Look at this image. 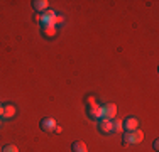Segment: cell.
Returning a JSON list of instances; mask_svg holds the SVG:
<instances>
[{
    "mask_svg": "<svg viewBox=\"0 0 159 152\" xmlns=\"http://www.w3.org/2000/svg\"><path fill=\"white\" fill-rule=\"evenodd\" d=\"M142 139H144V134H142V130H139V128L124 134V142L125 144H141Z\"/></svg>",
    "mask_w": 159,
    "mask_h": 152,
    "instance_id": "cell-1",
    "label": "cell"
},
{
    "mask_svg": "<svg viewBox=\"0 0 159 152\" xmlns=\"http://www.w3.org/2000/svg\"><path fill=\"white\" fill-rule=\"evenodd\" d=\"M102 110H103V118L105 120H113L117 115V105L115 103H107L102 106Z\"/></svg>",
    "mask_w": 159,
    "mask_h": 152,
    "instance_id": "cell-2",
    "label": "cell"
},
{
    "mask_svg": "<svg viewBox=\"0 0 159 152\" xmlns=\"http://www.w3.org/2000/svg\"><path fill=\"white\" fill-rule=\"evenodd\" d=\"M98 130H100L103 135L113 134V123H112V120H105V118H102L100 122H98Z\"/></svg>",
    "mask_w": 159,
    "mask_h": 152,
    "instance_id": "cell-3",
    "label": "cell"
},
{
    "mask_svg": "<svg viewBox=\"0 0 159 152\" xmlns=\"http://www.w3.org/2000/svg\"><path fill=\"white\" fill-rule=\"evenodd\" d=\"M88 117L92 120H97V122H100L102 118H103V110H102V106H92V108H88Z\"/></svg>",
    "mask_w": 159,
    "mask_h": 152,
    "instance_id": "cell-4",
    "label": "cell"
},
{
    "mask_svg": "<svg viewBox=\"0 0 159 152\" xmlns=\"http://www.w3.org/2000/svg\"><path fill=\"white\" fill-rule=\"evenodd\" d=\"M135 128H139V120L135 117H127L124 120V130L130 132V130H135Z\"/></svg>",
    "mask_w": 159,
    "mask_h": 152,
    "instance_id": "cell-5",
    "label": "cell"
},
{
    "mask_svg": "<svg viewBox=\"0 0 159 152\" xmlns=\"http://www.w3.org/2000/svg\"><path fill=\"white\" fill-rule=\"evenodd\" d=\"M56 125H58V123H56L54 118H44V120H41V128H43V130H46V132H52Z\"/></svg>",
    "mask_w": 159,
    "mask_h": 152,
    "instance_id": "cell-6",
    "label": "cell"
},
{
    "mask_svg": "<svg viewBox=\"0 0 159 152\" xmlns=\"http://www.w3.org/2000/svg\"><path fill=\"white\" fill-rule=\"evenodd\" d=\"M48 5H49L48 0H34V2H32L34 10H37V12H44V10L48 9Z\"/></svg>",
    "mask_w": 159,
    "mask_h": 152,
    "instance_id": "cell-7",
    "label": "cell"
},
{
    "mask_svg": "<svg viewBox=\"0 0 159 152\" xmlns=\"http://www.w3.org/2000/svg\"><path fill=\"white\" fill-rule=\"evenodd\" d=\"M16 112H17V110H16V106H14V105H3V115L2 117L9 120V118H12V117L16 115Z\"/></svg>",
    "mask_w": 159,
    "mask_h": 152,
    "instance_id": "cell-8",
    "label": "cell"
},
{
    "mask_svg": "<svg viewBox=\"0 0 159 152\" xmlns=\"http://www.w3.org/2000/svg\"><path fill=\"white\" fill-rule=\"evenodd\" d=\"M56 25H52V24H48V25H43V34L46 37H54L56 36Z\"/></svg>",
    "mask_w": 159,
    "mask_h": 152,
    "instance_id": "cell-9",
    "label": "cell"
},
{
    "mask_svg": "<svg viewBox=\"0 0 159 152\" xmlns=\"http://www.w3.org/2000/svg\"><path fill=\"white\" fill-rule=\"evenodd\" d=\"M71 149H73V152H88V149H86V144L81 142V140H76V142H73Z\"/></svg>",
    "mask_w": 159,
    "mask_h": 152,
    "instance_id": "cell-10",
    "label": "cell"
},
{
    "mask_svg": "<svg viewBox=\"0 0 159 152\" xmlns=\"http://www.w3.org/2000/svg\"><path fill=\"white\" fill-rule=\"evenodd\" d=\"M113 123V134H119V132L124 130V122L122 120H112Z\"/></svg>",
    "mask_w": 159,
    "mask_h": 152,
    "instance_id": "cell-11",
    "label": "cell"
},
{
    "mask_svg": "<svg viewBox=\"0 0 159 152\" xmlns=\"http://www.w3.org/2000/svg\"><path fill=\"white\" fill-rule=\"evenodd\" d=\"M85 105H86V108H92V106H95L97 105V100H95V96H86L85 98Z\"/></svg>",
    "mask_w": 159,
    "mask_h": 152,
    "instance_id": "cell-12",
    "label": "cell"
},
{
    "mask_svg": "<svg viewBox=\"0 0 159 152\" xmlns=\"http://www.w3.org/2000/svg\"><path fill=\"white\" fill-rule=\"evenodd\" d=\"M63 22H64V17H63V15H59V14H56L54 19L51 20V24L52 25H58V24H63Z\"/></svg>",
    "mask_w": 159,
    "mask_h": 152,
    "instance_id": "cell-13",
    "label": "cell"
},
{
    "mask_svg": "<svg viewBox=\"0 0 159 152\" xmlns=\"http://www.w3.org/2000/svg\"><path fill=\"white\" fill-rule=\"evenodd\" d=\"M2 152H19V149H17L16 145H12V144H9V145H5L2 149Z\"/></svg>",
    "mask_w": 159,
    "mask_h": 152,
    "instance_id": "cell-14",
    "label": "cell"
},
{
    "mask_svg": "<svg viewBox=\"0 0 159 152\" xmlns=\"http://www.w3.org/2000/svg\"><path fill=\"white\" fill-rule=\"evenodd\" d=\"M54 132H56V134H61V132H63V128L59 127V125H56V127H54Z\"/></svg>",
    "mask_w": 159,
    "mask_h": 152,
    "instance_id": "cell-15",
    "label": "cell"
},
{
    "mask_svg": "<svg viewBox=\"0 0 159 152\" xmlns=\"http://www.w3.org/2000/svg\"><path fill=\"white\" fill-rule=\"evenodd\" d=\"M152 147H154V150H157V149H159V142H157V140L154 142V145H152Z\"/></svg>",
    "mask_w": 159,
    "mask_h": 152,
    "instance_id": "cell-16",
    "label": "cell"
},
{
    "mask_svg": "<svg viewBox=\"0 0 159 152\" xmlns=\"http://www.w3.org/2000/svg\"><path fill=\"white\" fill-rule=\"evenodd\" d=\"M3 115V105H0V117Z\"/></svg>",
    "mask_w": 159,
    "mask_h": 152,
    "instance_id": "cell-17",
    "label": "cell"
},
{
    "mask_svg": "<svg viewBox=\"0 0 159 152\" xmlns=\"http://www.w3.org/2000/svg\"><path fill=\"white\" fill-rule=\"evenodd\" d=\"M2 149H3V147H0V152H2Z\"/></svg>",
    "mask_w": 159,
    "mask_h": 152,
    "instance_id": "cell-18",
    "label": "cell"
},
{
    "mask_svg": "<svg viewBox=\"0 0 159 152\" xmlns=\"http://www.w3.org/2000/svg\"><path fill=\"white\" fill-rule=\"evenodd\" d=\"M0 125H2V120H0Z\"/></svg>",
    "mask_w": 159,
    "mask_h": 152,
    "instance_id": "cell-19",
    "label": "cell"
}]
</instances>
